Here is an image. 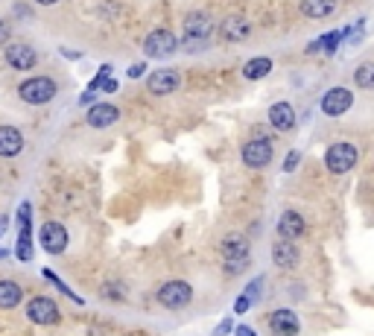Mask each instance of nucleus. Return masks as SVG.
I'll list each match as a JSON object with an SVG mask.
<instances>
[{"label": "nucleus", "instance_id": "10", "mask_svg": "<svg viewBox=\"0 0 374 336\" xmlns=\"http://www.w3.org/2000/svg\"><path fill=\"white\" fill-rule=\"evenodd\" d=\"M266 325L272 330V336H298L301 333V319L295 310H287V307H280V310H272L266 316Z\"/></svg>", "mask_w": 374, "mask_h": 336}, {"label": "nucleus", "instance_id": "1", "mask_svg": "<svg viewBox=\"0 0 374 336\" xmlns=\"http://www.w3.org/2000/svg\"><path fill=\"white\" fill-rule=\"evenodd\" d=\"M248 237L240 231H228L220 240V255H223V269L226 275H240L248 266Z\"/></svg>", "mask_w": 374, "mask_h": 336}, {"label": "nucleus", "instance_id": "23", "mask_svg": "<svg viewBox=\"0 0 374 336\" xmlns=\"http://www.w3.org/2000/svg\"><path fill=\"white\" fill-rule=\"evenodd\" d=\"M21 301H24L21 284H15V281H9V278L0 281V310H15Z\"/></svg>", "mask_w": 374, "mask_h": 336}, {"label": "nucleus", "instance_id": "28", "mask_svg": "<svg viewBox=\"0 0 374 336\" xmlns=\"http://www.w3.org/2000/svg\"><path fill=\"white\" fill-rule=\"evenodd\" d=\"M298 164H301V152H298V149H290L287 158H284V173H295Z\"/></svg>", "mask_w": 374, "mask_h": 336}, {"label": "nucleus", "instance_id": "16", "mask_svg": "<svg viewBox=\"0 0 374 336\" xmlns=\"http://www.w3.org/2000/svg\"><path fill=\"white\" fill-rule=\"evenodd\" d=\"M85 120H88L91 129H108V126H114L117 120H120V108L111 106V103H94L88 108Z\"/></svg>", "mask_w": 374, "mask_h": 336}, {"label": "nucleus", "instance_id": "36", "mask_svg": "<svg viewBox=\"0 0 374 336\" xmlns=\"http://www.w3.org/2000/svg\"><path fill=\"white\" fill-rule=\"evenodd\" d=\"M36 4H41V6H53V4H59V0H36Z\"/></svg>", "mask_w": 374, "mask_h": 336}, {"label": "nucleus", "instance_id": "18", "mask_svg": "<svg viewBox=\"0 0 374 336\" xmlns=\"http://www.w3.org/2000/svg\"><path fill=\"white\" fill-rule=\"evenodd\" d=\"M307 231V223L298 210H284L280 213V220H278V240H290L295 243L298 237H304Z\"/></svg>", "mask_w": 374, "mask_h": 336}, {"label": "nucleus", "instance_id": "21", "mask_svg": "<svg viewBox=\"0 0 374 336\" xmlns=\"http://www.w3.org/2000/svg\"><path fill=\"white\" fill-rule=\"evenodd\" d=\"M298 9L310 21H322V18H328V15L336 12V0H301Z\"/></svg>", "mask_w": 374, "mask_h": 336}, {"label": "nucleus", "instance_id": "12", "mask_svg": "<svg viewBox=\"0 0 374 336\" xmlns=\"http://www.w3.org/2000/svg\"><path fill=\"white\" fill-rule=\"evenodd\" d=\"M26 319L33 322V325H59V322H61V313H59V307H56L53 298L39 295V298H33V301L26 304Z\"/></svg>", "mask_w": 374, "mask_h": 336}, {"label": "nucleus", "instance_id": "7", "mask_svg": "<svg viewBox=\"0 0 374 336\" xmlns=\"http://www.w3.org/2000/svg\"><path fill=\"white\" fill-rule=\"evenodd\" d=\"M319 108H322L325 117H342V114H348V111L354 108V91H351V88H342V85L325 91L322 100H319Z\"/></svg>", "mask_w": 374, "mask_h": 336}, {"label": "nucleus", "instance_id": "3", "mask_svg": "<svg viewBox=\"0 0 374 336\" xmlns=\"http://www.w3.org/2000/svg\"><path fill=\"white\" fill-rule=\"evenodd\" d=\"M155 301H158L164 310H184L187 304L193 301V287L181 278L167 281V284L158 287V292H155Z\"/></svg>", "mask_w": 374, "mask_h": 336}, {"label": "nucleus", "instance_id": "13", "mask_svg": "<svg viewBox=\"0 0 374 336\" xmlns=\"http://www.w3.org/2000/svg\"><path fill=\"white\" fill-rule=\"evenodd\" d=\"M220 36L226 44H240V41H248L252 36V21L246 15H228L223 24H220Z\"/></svg>", "mask_w": 374, "mask_h": 336}, {"label": "nucleus", "instance_id": "8", "mask_svg": "<svg viewBox=\"0 0 374 336\" xmlns=\"http://www.w3.org/2000/svg\"><path fill=\"white\" fill-rule=\"evenodd\" d=\"M178 50V39L170 33V29H152V33L143 39V53L149 58H167Z\"/></svg>", "mask_w": 374, "mask_h": 336}, {"label": "nucleus", "instance_id": "2", "mask_svg": "<svg viewBox=\"0 0 374 336\" xmlns=\"http://www.w3.org/2000/svg\"><path fill=\"white\" fill-rule=\"evenodd\" d=\"M357 161H360V149L354 143H348V141H336V143H330L325 149V167L333 175L351 173L357 167Z\"/></svg>", "mask_w": 374, "mask_h": 336}, {"label": "nucleus", "instance_id": "11", "mask_svg": "<svg viewBox=\"0 0 374 336\" xmlns=\"http://www.w3.org/2000/svg\"><path fill=\"white\" fill-rule=\"evenodd\" d=\"M178 85H181V76L173 68H161L146 76V91L152 97H170L173 91H178Z\"/></svg>", "mask_w": 374, "mask_h": 336}, {"label": "nucleus", "instance_id": "19", "mask_svg": "<svg viewBox=\"0 0 374 336\" xmlns=\"http://www.w3.org/2000/svg\"><path fill=\"white\" fill-rule=\"evenodd\" d=\"M298 260H301V252H298L295 243H290V240H275L272 243V263L278 269H295Z\"/></svg>", "mask_w": 374, "mask_h": 336}, {"label": "nucleus", "instance_id": "6", "mask_svg": "<svg viewBox=\"0 0 374 336\" xmlns=\"http://www.w3.org/2000/svg\"><path fill=\"white\" fill-rule=\"evenodd\" d=\"M213 29H216L213 18H211L208 12H202V9H196V12H187V15H184V21H181L184 44H187V41H196V44H205V41H208V39L213 36Z\"/></svg>", "mask_w": 374, "mask_h": 336}, {"label": "nucleus", "instance_id": "9", "mask_svg": "<svg viewBox=\"0 0 374 336\" xmlns=\"http://www.w3.org/2000/svg\"><path fill=\"white\" fill-rule=\"evenodd\" d=\"M39 243H41V249L47 255H61V252L68 249V228L61 225V223H56V220H50V223L41 225Z\"/></svg>", "mask_w": 374, "mask_h": 336}, {"label": "nucleus", "instance_id": "30", "mask_svg": "<svg viewBox=\"0 0 374 336\" xmlns=\"http://www.w3.org/2000/svg\"><path fill=\"white\" fill-rule=\"evenodd\" d=\"M231 325H234V319L220 322V325H216V330H213V336H226V333H231Z\"/></svg>", "mask_w": 374, "mask_h": 336}, {"label": "nucleus", "instance_id": "32", "mask_svg": "<svg viewBox=\"0 0 374 336\" xmlns=\"http://www.w3.org/2000/svg\"><path fill=\"white\" fill-rule=\"evenodd\" d=\"M117 88H120V85H117V79H111V76H108V79L103 82V88H100V91H106V94H114Z\"/></svg>", "mask_w": 374, "mask_h": 336}, {"label": "nucleus", "instance_id": "15", "mask_svg": "<svg viewBox=\"0 0 374 336\" xmlns=\"http://www.w3.org/2000/svg\"><path fill=\"white\" fill-rule=\"evenodd\" d=\"M6 65L12 71H33L39 65V53L29 44H9L6 47Z\"/></svg>", "mask_w": 374, "mask_h": 336}, {"label": "nucleus", "instance_id": "17", "mask_svg": "<svg viewBox=\"0 0 374 336\" xmlns=\"http://www.w3.org/2000/svg\"><path fill=\"white\" fill-rule=\"evenodd\" d=\"M269 126L275 132H293L295 129V108L287 100H278L269 106Z\"/></svg>", "mask_w": 374, "mask_h": 336}, {"label": "nucleus", "instance_id": "29", "mask_svg": "<svg viewBox=\"0 0 374 336\" xmlns=\"http://www.w3.org/2000/svg\"><path fill=\"white\" fill-rule=\"evenodd\" d=\"M248 307H252V301H248V298L240 292V298L234 301V316H243V313H248Z\"/></svg>", "mask_w": 374, "mask_h": 336}, {"label": "nucleus", "instance_id": "27", "mask_svg": "<svg viewBox=\"0 0 374 336\" xmlns=\"http://www.w3.org/2000/svg\"><path fill=\"white\" fill-rule=\"evenodd\" d=\"M44 278H47V281H50V284H56V287H59V290H61V292H65V295H68V298H74V301H76V304H82V298H79V295H74V290H71V287H65V284H61V281H59V278H56V272H53V269H44Z\"/></svg>", "mask_w": 374, "mask_h": 336}, {"label": "nucleus", "instance_id": "26", "mask_svg": "<svg viewBox=\"0 0 374 336\" xmlns=\"http://www.w3.org/2000/svg\"><path fill=\"white\" fill-rule=\"evenodd\" d=\"M261 292H263V275H258L255 281H248V287L243 290V295H246L248 301H252V304H255V301L261 298Z\"/></svg>", "mask_w": 374, "mask_h": 336}, {"label": "nucleus", "instance_id": "25", "mask_svg": "<svg viewBox=\"0 0 374 336\" xmlns=\"http://www.w3.org/2000/svg\"><path fill=\"white\" fill-rule=\"evenodd\" d=\"M103 298H108V301H126V284H120V281H108V284H103Z\"/></svg>", "mask_w": 374, "mask_h": 336}, {"label": "nucleus", "instance_id": "4", "mask_svg": "<svg viewBox=\"0 0 374 336\" xmlns=\"http://www.w3.org/2000/svg\"><path fill=\"white\" fill-rule=\"evenodd\" d=\"M275 158V149H272V141L258 135L252 141H246L243 149H240V161L248 167V170H266Z\"/></svg>", "mask_w": 374, "mask_h": 336}, {"label": "nucleus", "instance_id": "22", "mask_svg": "<svg viewBox=\"0 0 374 336\" xmlns=\"http://www.w3.org/2000/svg\"><path fill=\"white\" fill-rule=\"evenodd\" d=\"M269 73H272V58L269 56H255L243 65V79H248V82H261Z\"/></svg>", "mask_w": 374, "mask_h": 336}, {"label": "nucleus", "instance_id": "33", "mask_svg": "<svg viewBox=\"0 0 374 336\" xmlns=\"http://www.w3.org/2000/svg\"><path fill=\"white\" fill-rule=\"evenodd\" d=\"M234 336H258V333H255L252 327H248V325H240V327L234 330Z\"/></svg>", "mask_w": 374, "mask_h": 336}, {"label": "nucleus", "instance_id": "35", "mask_svg": "<svg viewBox=\"0 0 374 336\" xmlns=\"http://www.w3.org/2000/svg\"><path fill=\"white\" fill-rule=\"evenodd\" d=\"M6 223H9V217H0V234L6 231Z\"/></svg>", "mask_w": 374, "mask_h": 336}, {"label": "nucleus", "instance_id": "31", "mask_svg": "<svg viewBox=\"0 0 374 336\" xmlns=\"http://www.w3.org/2000/svg\"><path fill=\"white\" fill-rule=\"evenodd\" d=\"M143 73H146V65H143V62H138V65L129 68V76H132V79H138V76H143Z\"/></svg>", "mask_w": 374, "mask_h": 336}, {"label": "nucleus", "instance_id": "24", "mask_svg": "<svg viewBox=\"0 0 374 336\" xmlns=\"http://www.w3.org/2000/svg\"><path fill=\"white\" fill-rule=\"evenodd\" d=\"M354 85H357V88H365V91L374 88V62L357 65V71H354Z\"/></svg>", "mask_w": 374, "mask_h": 336}, {"label": "nucleus", "instance_id": "14", "mask_svg": "<svg viewBox=\"0 0 374 336\" xmlns=\"http://www.w3.org/2000/svg\"><path fill=\"white\" fill-rule=\"evenodd\" d=\"M29 213H33V210H29V202H24L21 205V210H18V223H21V234H18V260H33V223H29Z\"/></svg>", "mask_w": 374, "mask_h": 336}, {"label": "nucleus", "instance_id": "20", "mask_svg": "<svg viewBox=\"0 0 374 336\" xmlns=\"http://www.w3.org/2000/svg\"><path fill=\"white\" fill-rule=\"evenodd\" d=\"M24 149V135L15 126H0V158H15Z\"/></svg>", "mask_w": 374, "mask_h": 336}, {"label": "nucleus", "instance_id": "5", "mask_svg": "<svg viewBox=\"0 0 374 336\" xmlns=\"http://www.w3.org/2000/svg\"><path fill=\"white\" fill-rule=\"evenodd\" d=\"M56 91H59V85L50 76H33V79H24L18 85V97L29 106H44L56 97Z\"/></svg>", "mask_w": 374, "mask_h": 336}, {"label": "nucleus", "instance_id": "34", "mask_svg": "<svg viewBox=\"0 0 374 336\" xmlns=\"http://www.w3.org/2000/svg\"><path fill=\"white\" fill-rule=\"evenodd\" d=\"M6 39H9V26L0 21V44H6Z\"/></svg>", "mask_w": 374, "mask_h": 336}]
</instances>
